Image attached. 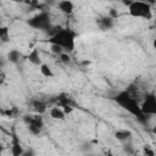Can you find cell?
I'll return each mask as SVG.
<instances>
[{
    "label": "cell",
    "instance_id": "cell-3",
    "mask_svg": "<svg viewBox=\"0 0 156 156\" xmlns=\"http://www.w3.org/2000/svg\"><path fill=\"white\" fill-rule=\"evenodd\" d=\"M128 6V13L134 18H150L152 15V10L150 4L144 1H129L126 2Z\"/></svg>",
    "mask_w": 156,
    "mask_h": 156
},
{
    "label": "cell",
    "instance_id": "cell-5",
    "mask_svg": "<svg viewBox=\"0 0 156 156\" xmlns=\"http://www.w3.org/2000/svg\"><path fill=\"white\" fill-rule=\"evenodd\" d=\"M23 121L26 122L30 134H33V135L40 134V132L44 127V122L40 116H26L23 118Z\"/></svg>",
    "mask_w": 156,
    "mask_h": 156
},
{
    "label": "cell",
    "instance_id": "cell-16",
    "mask_svg": "<svg viewBox=\"0 0 156 156\" xmlns=\"http://www.w3.org/2000/svg\"><path fill=\"white\" fill-rule=\"evenodd\" d=\"M129 135H130V133H129L128 130H119V132H117V133H116V136H117L118 139H121V140L128 139V138H129Z\"/></svg>",
    "mask_w": 156,
    "mask_h": 156
},
{
    "label": "cell",
    "instance_id": "cell-6",
    "mask_svg": "<svg viewBox=\"0 0 156 156\" xmlns=\"http://www.w3.org/2000/svg\"><path fill=\"white\" fill-rule=\"evenodd\" d=\"M140 111L144 117L156 112V98L154 94H150L144 99V101L140 104Z\"/></svg>",
    "mask_w": 156,
    "mask_h": 156
},
{
    "label": "cell",
    "instance_id": "cell-8",
    "mask_svg": "<svg viewBox=\"0 0 156 156\" xmlns=\"http://www.w3.org/2000/svg\"><path fill=\"white\" fill-rule=\"evenodd\" d=\"M57 9L63 15L69 16L74 11V4L72 1H69V0H62V1H58L57 2Z\"/></svg>",
    "mask_w": 156,
    "mask_h": 156
},
{
    "label": "cell",
    "instance_id": "cell-13",
    "mask_svg": "<svg viewBox=\"0 0 156 156\" xmlns=\"http://www.w3.org/2000/svg\"><path fill=\"white\" fill-rule=\"evenodd\" d=\"M7 57H9V61H10V62L16 63V62L20 61L21 54H20V51H17V50H11V51L9 52V55H7Z\"/></svg>",
    "mask_w": 156,
    "mask_h": 156
},
{
    "label": "cell",
    "instance_id": "cell-17",
    "mask_svg": "<svg viewBox=\"0 0 156 156\" xmlns=\"http://www.w3.org/2000/svg\"><path fill=\"white\" fill-rule=\"evenodd\" d=\"M50 51L52 52V54H55V55H61V54H63V50L60 48V46H57V45H50Z\"/></svg>",
    "mask_w": 156,
    "mask_h": 156
},
{
    "label": "cell",
    "instance_id": "cell-9",
    "mask_svg": "<svg viewBox=\"0 0 156 156\" xmlns=\"http://www.w3.org/2000/svg\"><path fill=\"white\" fill-rule=\"evenodd\" d=\"M27 58H28V61H29L32 65L38 66V67L43 63V61H41V56H40V52H39L38 49H33V50L28 54Z\"/></svg>",
    "mask_w": 156,
    "mask_h": 156
},
{
    "label": "cell",
    "instance_id": "cell-1",
    "mask_svg": "<svg viewBox=\"0 0 156 156\" xmlns=\"http://www.w3.org/2000/svg\"><path fill=\"white\" fill-rule=\"evenodd\" d=\"M76 38L77 34L72 29L61 28L48 39V43L50 45H57L63 50V52L69 54L76 49Z\"/></svg>",
    "mask_w": 156,
    "mask_h": 156
},
{
    "label": "cell",
    "instance_id": "cell-15",
    "mask_svg": "<svg viewBox=\"0 0 156 156\" xmlns=\"http://www.w3.org/2000/svg\"><path fill=\"white\" fill-rule=\"evenodd\" d=\"M143 154H144V156H155V150L150 145H144L143 146Z\"/></svg>",
    "mask_w": 156,
    "mask_h": 156
},
{
    "label": "cell",
    "instance_id": "cell-2",
    "mask_svg": "<svg viewBox=\"0 0 156 156\" xmlns=\"http://www.w3.org/2000/svg\"><path fill=\"white\" fill-rule=\"evenodd\" d=\"M115 101L124 110H127L129 113L134 115L135 117L138 118H143V113L140 111V105L139 102L128 93V91H122L119 93L116 98H115Z\"/></svg>",
    "mask_w": 156,
    "mask_h": 156
},
{
    "label": "cell",
    "instance_id": "cell-19",
    "mask_svg": "<svg viewBox=\"0 0 156 156\" xmlns=\"http://www.w3.org/2000/svg\"><path fill=\"white\" fill-rule=\"evenodd\" d=\"M0 156H1V154H0Z\"/></svg>",
    "mask_w": 156,
    "mask_h": 156
},
{
    "label": "cell",
    "instance_id": "cell-12",
    "mask_svg": "<svg viewBox=\"0 0 156 156\" xmlns=\"http://www.w3.org/2000/svg\"><path fill=\"white\" fill-rule=\"evenodd\" d=\"M10 40V29L6 26H0V41L7 43Z\"/></svg>",
    "mask_w": 156,
    "mask_h": 156
},
{
    "label": "cell",
    "instance_id": "cell-10",
    "mask_svg": "<svg viewBox=\"0 0 156 156\" xmlns=\"http://www.w3.org/2000/svg\"><path fill=\"white\" fill-rule=\"evenodd\" d=\"M50 117L52 119H57V121H63L66 118V113L63 112V110L60 106H54L50 108Z\"/></svg>",
    "mask_w": 156,
    "mask_h": 156
},
{
    "label": "cell",
    "instance_id": "cell-18",
    "mask_svg": "<svg viewBox=\"0 0 156 156\" xmlns=\"http://www.w3.org/2000/svg\"><path fill=\"white\" fill-rule=\"evenodd\" d=\"M58 60H60L61 62H63V63H68V62H69V55L66 54V52H63V54L58 55Z\"/></svg>",
    "mask_w": 156,
    "mask_h": 156
},
{
    "label": "cell",
    "instance_id": "cell-7",
    "mask_svg": "<svg viewBox=\"0 0 156 156\" xmlns=\"http://www.w3.org/2000/svg\"><path fill=\"white\" fill-rule=\"evenodd\" d=\"M24 154V149L20 141V139L17 138L16 134L12 135V141H11V155L12 156H23Z\"/></svg>",
    "mask_w": 156,
    "mask_h": 156
},
{
    "label": "cell",
    "instance_id": "cell-14",
    "mask_svg": "<svg viewBox=\"0 0 156 156\" xmlns=\"http://www.w3.org/2000/svg\"><path fill=\"white\" fill-rule=\"evenodd\" d=\"M33 107H34V110H35L37 112H39V113H41V112H44V111L46 110V105H45L44 102H41V101H35V102L33 104Z\"/></svg>",
    "mask_w": 156,
    "mask_h": 156
},
{
    "label": "cell",
    "instance_id": "cell-4",
    "mask_svg": "<svg viewBox=\"0 0 156 156\" xmlns=\"http://www.w3.org/2000/svg\"><path fill=\"white\" fill-rule=\"evenodd\" d=\"M28 24L35 29H41L45 30L50 27V16L48 12H39L38 15L33 16L32 18H29Z\"/></svg>",
    "mask_w": 156,
    "mask_h": 156
},
{
    "label": "cell",
    "instance_id": "cell-11",
    "mask_svg": "<svg viewBox=\"0 0 156 156\" xmlns=\"http://www.w3.org/2000/svg\"><path fill=\"white\" fill-rule=\"evenodd\" d=\"M39 72H40V74L43 76V77H45V78H52L54 77V71H52V68L48 65V63H41L40 66H39Z\"/></svg>",
    "mask_w": 156,
    "mask_h": 156
}]
</instances>
